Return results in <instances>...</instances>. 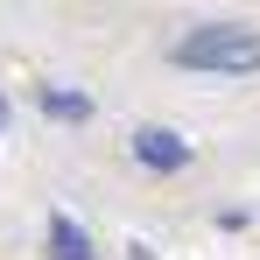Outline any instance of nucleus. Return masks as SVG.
<instances>
[{
    "instance_id": "f257e3e1",
    "label": "nucleus",
    "mask_w": 260,
    "mask_h": 260,
    "mask_svg": "<svg viewBox=\"0 0 260 260\" xmlns=\"http://www.w3.org/2000/svg\"><path fill=\"white\" fill-rule=\"evenodd\" d=\"M183 71H218V78H246L260 71V28L246 21H204V28H190V36H176L169 49Z\"/></svg>"
},
{
    "instance_id": "f03ea898",
    "label": "nucleus",
    "mask_w": 260,
    "mask_h": 260,
    "mask_svg": "<svg viewBox=\"0 0 260 260\" xmlns=\"http://www.w3.org/2000/svg\"><path fill=\"white\" fill-rule=\"evenodd\" d=\"M134 162H148V169H183V162H190V141H183V134H169V127H141L134 134Z\"/></svg>"
},
{
    "instance_id": "7ed1b4c3",
    "label": "nucleus",
    "mask_w": 260,
    "mask_h": 260,
    "mask_svg": "<svg viewBox=\"0 0 260 260\" xmlns=\"http://www.w3.org/2000/svg\"><path fill=\"white\" fill-rule=\"evenodd\" d=\"M49 253L56 260H91V239L71 225V218H49Z\"/></svg>"
},
{
    "instance_id": "20e7f679",
    "label": "nucleus",
    "mask_w": 260,
    "mask_h": 260,
    "mask_svg": "<svg viewBox=\"0 0 260 260\" xmlns=\"http://www.w3.org/2000/svg\"><path fill=\"white\" fill-rule=\"evenodd\" d=\"M43 106L56 113V120H85V113H91V99H85V91H49Z\"/></svg>"
},
{
    "instance_id": "39448f33",
    "label": "nucleus",
    "mask_w": 260,
    "mask_h": 260,
    "mask_svg": "<svg viewBox=\"0 0 260 260\" xmlns=\"http://www.w3.org/2000/svg\"><path fill=\"white\" fill-rule=\"evenodd\" d=\"M0 127H7V99H0Z\"/></svg>"
}]
</instances>
